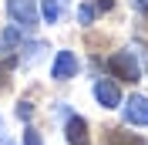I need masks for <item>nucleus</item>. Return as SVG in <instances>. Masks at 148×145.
<instances>
[{
    "label": "nucleus",
    "mask_w": 148,
    "mask_h": 145,
    "mask_svg": "<svg viewBox=\"0 0 148 145\" xmlns=\"http://www.w3.org/2000/svg\"><path fill=\"white\" fill-rule=\"evenodd\" d=\"M40 14H44V20H47V24H57V17H61V0H44Z\"/></svg>",
    "instance_id": "9"
},
{
    "label": "nucleus",
    "mask_w": 148,
    "mask_h": 145,
    "mask_svg": "<svg viewBox=\"0 0 148 145\" xmlns=\"http://www.w3.org/2000/svg\"><path fill=\"white\" fill-rule=\"evenodd\" d=\"M111 3L114 0H98V10H111Z\"/></svg>",
    "instance_id": "14"
},
{
    "label": "nucleus",
    "mask_w": 148,
    "mask_h": 145,
    "mask_svg": "<svg viewBox=\"0 0 148 145\" xmlns=\"http://www.w3.org/2000/svg\"><path fill=\"white\" fill-rule=\"evenodd\" d=\"M94 98H98L101 108H118L121 105V91H118V84L111 81V78H98L94 81Z\"/></svg>",
    "instance_id": "3"
},
{
    "label": "nucleus",
    "mask_w": 148,
    "mask_h": 145,
    "mask_svg": "<svg viewBox=\"0 0 148 145\" xmlns=\"http://www.w3.org/2000/svg\"><path fill=\"white\" fill-rule=\"evenodd\" d=\"M125 122L128 125H148V98L145 95H131L125 101Z\"/></svg>",
    "instance_id": "4"
},
{
    "label": "nucleus",
    "mask_w": 148,
    "mask_h": 145,
    "mask_svg": "<svg viewBox=\"0 0 148 145\" xmlns=\"http://www.w3.org/2000/svg\"><path fill=\"white\" fill-rule=\"evenodd\" d=\"M64 135H67V142H71V145H88V142H91V135H88V122H84V118H77V115L67 118Z\"/></svg>",
    "instance_id": "6"
},
{
    "label": "nucleus",
    "mask_w": 148,
    "mask_h": 145,
    "mask_svg": "<svg viewBox=\"0 0 148 145\" xmlns=\"http://www.w3.org/2000/svg\"><path fill=\"white\" fill-rule=\"evenodd\" d=\"M135 7H138V14H145V17H148V0H135Z\"/></svg>",
    "instance_id": "13"
},
{
    "label": "nucleus",
    "mask_w": 148,
    "mask_h": 145,
    "mask_svg": "<svg viewBox=\"0 0 148 145\" xmlns=\"http://www.w3.org/2000/svg\"><path fill=\"white\" fill-rule=\"evenodd\" d=\"M17 44H20V30L17 27H7L0 34V54H7L10 47H17Z\"/></svg>",
    "instance_id": "8"
},
{
    "label": "nucleus",
    "mask_w": 148,
    "mask_h": 145,
    "mask_svg": "<svg viewBox=\"0 0 148 145\" xmlns=\"http://www.w3.org/2000/svg\"><path fill=\"white\" fill-rule=\"evenodd\" d=\"M108 71L114 74V78H121V81H138L141 78V68L138 61H135V51H118V54L108 57Z\"/></svg>",
    "instance_id": "1"
},
{
    "label": "nucleus",
    "mask_w": 148,
    "mask_h": 145,
    "mask_svg": "<svg viewBox=\"0 0 148 145\" xmlns=\"http://www.w3.org/2000/svg\"><path fill=\"white\" fill-rule=\"evenodd\" d=\"M17 115L24 118V122H27V118H30V105H27V101H20V108H17Z\"/></svg>",
    "instance_id": "12"
},
{
    "label": "nucleus",
    "mask_w": 148,
    "mask_h": 145,
    "mask_svg": "<svg viewBox=\"0 0 148 145\" xmlns=\"http://www.w3.org/2000/svg\"><path fill=\"white\" fill-rule=\"evenodd\" d=\"M98 14H101V10H98V3H91V0H88V3H81V10H77V20H81V24H91Z\"/></svg>",
    "instance_id": "10"
},
{
    "label": "nucleus",
    "mask_w": 148,
    "mask_h": 145,
    "mask_svg": "<svg viewBox=\"0 0 148 145\" xmlns=\"http://www.w3.org/2000/svg\"><path fill=\"white\" fill-rule=\"evenodd\" d=\"M51 74H54L57 81H67V78H74V74H77V57H74L71 51H61V54L54 57V68H51Z\"/></svg>",
    "instance_id": "5"
},
{
    "label": "nucleus",
    "mask_w": 148,
    "mask_h": 145,
    "mask_svg": "<svg viewBox=\"0 0 148 145\" xmlns=\"http://www.w3.org/2000/svg\"><path fill=\"white\" fill-rule=\"evenodd\" d=\"M24 145H44V142H40V135H37L34 128H27L24 132Z\"/></svg>",
    "instance_id": "11"
},
{
    "label": "nucleus",
    "mask_w": 148,
    "mask_h": 145,
    "mask_svg": "<svg viewBox=\"0 0 148 145\" xmlns=\"http://www.w3.org/2000/svg\"><path fill=\"white\" fill-rule=\"evenodd\" d=\"M7 14L14 17L20 30H34L37 27V3L34 0H7Z\"/></svg>",
    "instance_id": "2"
},
{
    "label": "nucleus",
    "mask_w": 148,
    "mask_h": 145,
    "mask_svg": "<svg viewBox=\"0 0 148 145\" xmlns=\"http://www.w3.org/2000/svg\"><path fill=\"white\" fill-rule=\"evenodd\" d=\"M104 145H148V142L141 135H135V132H121V128H114V132H108Z\"/></svg>",
    "instance_id": "7"
},
{
    "label": "nucleus",
    "mask_w": 148,
    "mask_h": 145,
    "mask_svg": "<svg viewBox=\"0 0 148 145\" xmlns=\"http://www.w3.org/2000/svg\"><path fill=\"white\" fill-rule=\"evenodd\" d=\"M0 135H3V125H0Z\"/></svg>",
    "instance_id": "15"
}]
</instances>
